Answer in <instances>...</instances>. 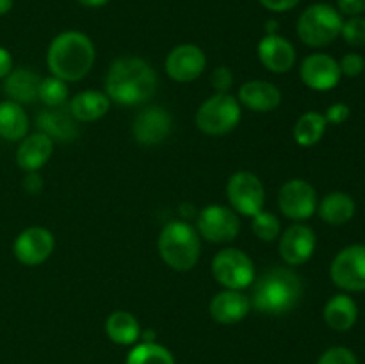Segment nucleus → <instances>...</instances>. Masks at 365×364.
Wrapping results in <instances>:
<instances>
[{
	"label": "nucleus",
	"mask_w": 365,
	"mask_h": 364,
	"mask_svg": "<svg viewBox=\"0 0 365 364\" xmlns=\"http://www.w3.org/2000/svg\"><path fill=\"white\" fill-rule=\"evenodd\" d=\"M157 74L148 61L123 56L113 61L106 75V95L120 106H139L155 95Z\"/></svg>",
	"instance_id": "obj_1"
},
{
	"label": "nucleus",
	"mask_w": 365,
	"mask_h": 364,
	"mask_svg": "<svg viewBox=\"0 0 365 364\" xmlns=\"http://www.w3.org/2000/svg\"><path fill=\"white\" fill-rule=\"evenodd\" d=\"M96 50L89 36L78 31L61 32L46 50V66L53 77L64 82H77L91 71Z\"/></svg>",
	"instance_id": "obj_2"
},
{
	"label": "nucleus",
	"mask_w": 365,
	"mask_h": 364,
	"mask_svg": "<svg viewBox=\"0 0 365 364\" xmlns=\"http://www.w3.org/2000/svg\"><path fill=\"white\" fill-rule=\"evenodd\" d=\"M303 296L302 278L289 268L274 266L253 284L252 302L253 309L262 314H285L294 309Z\"/></svg>",
	"instance_id": "obj_3"
},
{
	"label": "nucleus",
	"mask_w": 365,
	"mask_h": 364,
	"mask_svg": "<svg viewBox=\"0 0 365 364\" xmlns=\"http://www.w3.org/2000/svg\"><path fill=\"white\" fill-rule=\"evenodd\" d=\"M159 253L175 271H189L200 259V234L187 221L175 220L164 225L159 234Z\"/></svg>",
	"instance_id": "obj_4"
},
{
	"label": "nucleus",
	"mask_w": 365,
	"mask_h": 364,
	"mask_svg": "<svg viewBox=\"0 0 365 364\" xmlns=\"http://www.w3.org/2000/svg\"><path fill=\"white\" fill-rule=\"evenodd\" d=\"M344 20H342L339 9H335L330 4H312L307 7L298 18L296 24V32L298 38L305 45L312 49H321L334 43L341 36V29Z\"/></svg>",
	"instance_id": "obj_5"
},
{
	"label": "nucleus",
	"mask_w": 365,
	"mask_h": 364,
	"mask_svg": "<svg viewBox=\"0 0 365 364\" xmlns=\"http://www.w3.org/2000/svg\"><path fill=\"white\" fill-rule=\"evenodd\" d=\"M196 127L207 136H223L234 131L241 121V106L235 96L216 93L196 111Z\"/></svg>",
	"instance_id": "obj_6"
},
{
	"label": "nucleus",
	"mask_w": 365,
	"mask_h": 364,
	"mask_svg": "<svg viewBox=\"0 0 365 364\" xmlns=\"http://www.w3.org/2000/svg\"><path fill=\"white\" fill-rule=\"evenodd\" d=\"M212 275L225 289L241 291L255 280V266L246 252L239 248H225L212 259Z\"/></svg>",
	"instance_id": "obj_7"
},
{
	"label": "nucleus",
	"mask_w": 365,
	"mask_h": 364,
	"mask_svg": "<svg viewBox=\"0 0 365 364\" xmlns=\"http://www.w3.org/2000/svg\"><path fill=\"white\" fill-rule=\"evenodd\" d=\"M227 196L232 209L242 216H255L264 211L266 191L257 175L252 171H237L228 178Z\"/></svg>",
	"instance_id": "obj_8"
},
{
	"label": "nucleus",
	"mask_w": 365,
	"mask_h": 364,
	"mask_svg": "<svg viewBox=\"0 0 365 364\" xmlns=\"http://www.w3.org/2000/svg\"><path fill=\"white\" fill-rule=\"evenodd\" d=\"M330 277L334 284L344 291H365V245L342 248L331 261Z\"/></svg>",
	"instance_id": "obj_9"
},
{
	"label": "nucleus",
	"mask_w": 365,
	"mask_h": 364,
	"mask_svg": "<svg viewBox=\"0 0 365 364\" xmlns=\"http://www.w3.org/2000/svg\"><path fill=\"white\" fill-rule=\"evenodd\" d=\"M196 228H198V234L207 241L230 243L237 238L241 231V221L234 209L214 203L200 211Z\"/></svg>",
	"instance_id": "obj_10"
},
{
	"label": "nucleus",
	"mask_w": 365,
	"mask_h": 364,
	"mask_svg": "<svg viewBox=\"0 0 365 364\" xmlns=\"http://www.w3.org/2000/svg\"><path fill=\"white\" fill-rule=\"evenodd\" d=\"M278 207L289 220H307L317 211L316 189L303 178H291L282 186L278 193Z\"/></svg>",
	"instance_id": "obj_11"
},
{
	"label": "nucleus",
	"mask_w": 365,
	"mask_h": 364,
	"mask_svg": "<svg viewBox=\"0 0 365 364\" xmlns=\"http://www.w3.org/2000/svg\"><path fill=\"white\" fill-rule=\"evenodd\" d=\"M56 248L53 234L45 227H29L14 239V257L25 266H38L45 263Z\"/></svg>",
	"instance_id": "obj_12"
},
{
	"label": "nucleus",
	"mask_w": 365,
	"mask_h": 364,
	"mask_svg": "<svg viewBox=\"0 0 365 364\" xmlns=\"http://www.w3.org/2000/svg\"><path fill=\"white\" fill-rule=\"evenodd\" d=\"M173 128V118L166 109L159 106H152L143 109L135 116L132 125L134 139L143 146H153L163 143Z\"/></svg>",
	"instance_id": "obj_13"
},
{
	"label": "nucleus",
	"mask_w": 365,
	"mask_h": 364,
	"mask_svg": "<svg viewBox=\"0 0 365 364\" xmlns=\"http://www.w3.org/2000/svg\"><path fill=\"white\" fill-rule=\"evenodd\" d=\"M166 74L177 82H192L203 74L207 66V57L200 46L185 43L178 45L168 54Z\"/></svg>",
	"instance_id": "obj_14"
},
{
	"label": "nucleus",
	"mask_w": 365,
	"mask_h": 364,
	"mask_svg": "<svg viewBox=\"0 0 365 364\" xmlns=\"http://www.w3.org/2000/svg\"><path fill=\"white\" fill-rule=\"evenodd\" d=\"M299 77L303 84L316 91H330L341 82L339 63L328 54H310L305 57L299 68Z\"/></svg>",
	"instance_id": "obj_15"
},
{
	"label": "nucleus",
	"mask_w": 365,
	"mask_h": 364,
	"mask_svg": "<svg viewBox=\"0 0 365 364\" xmlns=\"http://www.w3.org/2000/svg\"><path fill=\"white\" fill-rule=\"evenodd\" d=\"M316 250V232L309 225L294 223L285 228L278 243V252L289 266L305 264Z\"/></svg>",
	"instance_id": "obj_16"
},
{
	"label": "nucleus",
	"mask_w": 365,
	"mask_h": 364,
	"mask_svg": "<svg viewBox=\"0 0 365 364\" xmlns=\"http://www.w3.org/2000/svg\"><path fill=\"white\" fill-rule=\"evenodd\" d=\"M259 59L273 74H287L296 63V50L284 36L266 34L259 43Z\"/></svg>",
	"instance_id": "obj_17"
},
{
	"label": "nucleus",
	"mask_w": 365,
	"mask_h": 364,
	"mask_svg": "<svg viewBox=\"0 0 365 364\" xmlns=\"http://www.w3.org/2000/svg\"><path fill=\"white\" fill-rule=\"evenodd\" d=\"M38 131L48 136L52 141L70 143L77 139L78 125L77 120L71 116L70 109L63 107H46L36 116Z\"/></svg>",
	"instance_id": "obj_18"
},
{
	"label": "nucleus",
	"mask_w": 365,
	"mask_h": 364,
	"mask_svg": "<svg viewBox=\"0 0 365 364\" xmlns=\"http://www.w3.org/2000/svg\"><path fill=\"white\" fill-rule=\"evenodd\" d=\"M252 309V302L241 291L225 289L210 300L209 313L214 321L221 325H234L245 320Z\"/></svg>",
	"instance_id": "obj_19"
},
{
	"label": "nucleus",
	"mask_w": 365,
	"mask_h": 364,
	"mask_svg": "<svg viewBox=\"0 0 365 364\" xmlns=\"http://www.w3.org/2000/svg\"><path fill=\"white\" fill-rule=\"evenodd\" d=\"M53 152V141L43 132L21 139L16 150V164L24 171H39L50 161Z\"/></svg>",
	"instance_id": "obj_20"
},
{
	"label": "nucleus",
	"mask_w": 365,
	"mask_h": 364,
	"mask_svg": "<svg viewBox=\"0 0 365 364\" xmlns=\"http://www.w3.org/2000/svg\"><path fill=\"white\" fill-rule=\"evenodd\" d=\"M239 102L255 113H271L282 102L280 89L266 81H248L239 88Z\"/></svg>",
	"instance_id": "obj_21"
},
{
	"label": "nucleus",
	"mask_w": 365,
	"mask_h": 364,
	"mask_svg": "<svg viewBox=\"0 0 365 364\" xmlns=\"http://www.w3.org/2000/svg\"><path fill=\"white\" fill-rule=\"evenodd\" d=\"M41 77L29 68H14L4 79V93L16 103H32L38 98Z\"/></svg>",
	"instance_id": "obj_22"
},
{
	"label": "nucleus",
	"mask_w": 365,
	"mask_h": 364,
	"mask_svg": "<svg viewBox=\"0 0 365 364\" xmlns=\"http://www.w3.org/2000/svg\"><path fill=\"white\" fill-rule=\"evenodd\" d=\"M110 100L106 93L95 91V89H88V91H81L70 100L71 116L77 121H96L103 118L109 111Z\"/></svg>",
	"instance_id": "obj_23"
},
{
	"label": "nucleus",
	"mask_w": 365,
	"mask_h": 364,
	"mask_svg": "<svg viewBox=\"0 0 365 364\" xmlns=\"http://www.w3.org/2000/svg\"><path fill=\"white\" fill-rule=\"evenodd\" d=\"M323 318L330 328L337 332H346L353 328L359 318V307L355 300L348 295H335L327 302Z\"/></svg>",
	"instance_id": "obj_24"
},
{
	"label": "nucleus",
	"mask_w": 365,
	"mask_h": 364,
	"mask_svg": "<svg viewBox=\"0 0 365 364\" xmlns=\"http://www.w3.org/2000/svg\"><path fill=\"white\" fill-rule=\"evenodd\" d=\"M355 200L342 191L328 193L317 206L321 220L330 225H344L355 216Z\"/></svg>",
	"instance_id": "obj_25"
},
{
	"label": "nucleus",
	"mask_w": 365,
	"mask_h": 364,
	"mask_svg": "<svg viewBox=\"0 0 365 364\" xmlns=\"http://www.w3.org/2000/svg\"><path fill=\"white\" fill-rule=\"evenodd\" d=\"M106 334L116 345H134L141 338V325L134 314L127 310H114L106 320Z\"/></svg>",
	"instance_id": "obj_26"
},
{
	"label": "nucleus",
	"mask_w": 365,
	"mask_h": 364,
	"mask_svg": "<svg viewBox=\"0 0 365 364\" xmlns=\"http://www.w3.org/2000/svg\"><path fill=\"white\" fill-rule=\"evenodd\" d=\"M29 132V118L24 107L13 100L0 102V138L20 141Z\"/></svg>",
	"instance_id": "obj_27"
},
{
	"label": "nucleus",
	"mask_w": 365,
	"mask_h": 364,
	"mask_svg": "<svg viewBox=\"0 0 365 364\" xmlns=\"http://www.w3.org/2000/svg\"><path fill=\"white\" fill-rule=\"evenodd\" d=\"M327 125L328 123L324 120V114L316 113V111H309V113L302 114L294 125L296 143L299 146H305V148L317 145L324 136Z\"/></svg>",
	"instance_id": "obj_28"
},
{
	"label": "nucleus",
	"mask_w": 365,
	"mask_h": 364,
	"mask_svg": "<svg viewBox=\"0 0 365 364\" xmlns=\"http://www.w3.org/2000/svg\"><path fill=\"white\" fill-rule=\"evenodd\" d=\"M127 364H175V359L170 350L153 341L134 346L128 353Z\"/></svg>",
	"instance_id": "obj_29"
},
{
	"label": "nucleus",
	"mask_w": 365,
	"mask_h": 364,
	"mask_svg": "<svg viewBox=\"0 0 365 364\" xmlns=\"http://www.w3.org/2000/svg\"><path fill=\"white\" fill-rule=\"evenodd\" d=\"M38 98L46 107H63L68 100V84L61 81V79L53 77V75L41 79L38 89Z\"/></svg>",
	"instance_id": "obj_30"
},
{
	"label": "nucleus",
	"mask_w": 365,
	"mask_h": 364,
	"mask_svg": "<svg viewBox=\"0 0 365 364\" xmlns=\"http://www.w3.org/2000/svg\"><path fill=\"white\" fill-rule=\"evenodd\" d=\"M252 231L260 241H274L280 236V220L273 213L260 211L253 216Z\"/></svg>",
	"instance_id": "obj_31"
},
{
	"label": "nucleus",
	"mask_w": 365,
	"mask_h": 364,
	"mask_svg": "<svg viewBox=\"0 0 365 364\" xmlns=\"http://www.w3.org/2000/svg\"><path fill=\"white\" fill-rule=\"evenodd\" d=\"M341 36L344 41L351 46H364L365 45V18L351 16L342 24Z\"/></svg>",
	"instance_id": "obj_32"
},
{
	"label": "nucleus",
	"mask_w": 365,
	"mask_h": 364,
	"mask_svg": "<svg viewBox=\"0 0 365 364\" xmlns=\"http://www.w3.org/2000/svg\"><path fill=\"white\" fill-rule=\"evenodd\" d=\"M316 364H359L355 353L344 346H334L319 357Z\"/></svg>",
	"instance_id": "obj_33"
},
{
	"label": "nucleus",
	"mask_w": 365,
	"mask_h": 364,
	"mask_svg": "<svg viewBox=\"0 0 365 364\" xmlns=\"http://www.w3.org/2000/svg\"><path fill=\"white\" fill-rule=\"evenodd\" d=\"M342 75H348V77H359L360 74L365 70V59L360 54H346L344 57L339 63Z\"/></svg>",
	"instance_id": "obj_34"
},
{
	"label": "nucleus",
	"mask_w": 365,
	"mask_h": 364,
	"mask_svg": "<svg viewBox=\"0 0 365 364\" xmlns=\"http://www.w3.org/2000/svg\"><path fill=\"white\" fill-rule=\"evenodd\" d=\"M210 82H212L214 89L217 93H227L232 88L234 77H232V71L227 66H217L210 75Z\"/></svg>",
	"instance_id": "obj_35"
},
{
	"label": "nucleus",
	"mask_w": 365,
	"mask_h": 364,
	"mask_svg": "<svg viewBox=\"0 0 365 364\" xmlns=\"http://www.w3.org/2000/svg\"><path fill=\"white\" fill-rule=\"evenodd\" d=\"M348 118H349V107L346 106V103H334V106L328 107L327 114H324L327 123H331V125L344 123Z\"/></svg>",
	"instance_id": "obj_36"
},
{
	"label": "nucleus",
	"mask_w": 365,
	"mask_h": 364,
	"mask_svg": "<svg viewBox=\"0 0 365 364\" xmlns=\"http://www.w3.org/2000/svg\"><path fill=\"white\" fill-rule=\"evenodd\" d=\"M337 7L342 14L360 16L365 13V0H337Z\"/></svg>",
	"instance_id": "obj_37"
},
{
	"label": "nucleus",
	"mask_w": 365,
	"mask_h": 364,
	"mask_svg": "<svg viewBox=\"0 0 365 364\" xmlns=\"http://www.w3.org/2000/svg\"><path fill=\"white\" fill-rule=\"evenodd\" d=\"M267 11L273 13H287V11L294 9L302 0H259Z\"/></svg>",
	"instance_id": "obj_38"
},
{
	"label": "nucleus",
	"mask_w": 365,
	"mask_h": 364,
	"mask_svg": "<svg viewBox=\"0 0 365 364\" xmlns=\"http://www.w3.org/2000/svg\"><path fill=\"white\" fill-rule=\"evenodd\" d=\"M24 189L31 195H38L43 189V178L38 171H29L27 177L24 178Z\"/></svg>",
	"instance_id": "obj_39"
},
{
	"label": "nucleus",
	"mask_w": 365,
	"mask_h": 364,
	"mask_svg": "<svg viewBox=\"0 0 365 364\" xmlns=\"http://www.w3.org/2000/svg\"><path fill=\"white\" fill-rule=\"evenodd\" d=\"M13 70V57L4 46H0V79H6Z\"/></svg>",
	"instance_id": "obj_40"
},
{
	"label": "nucleus",
	"mask_w": 365,
	"mask_h": 364,
	"mask_svg": "<svg viewBox=\"0 0 365 364\" xmlns=\"http://www.w3.org/2000/svg\"><path fill=\"white\" fill-rule=\"evenodd\" d=\"M77 2L84 7H103L109 0H77Z\"/></svg>",
	"instance_id": "obj_41"
},
{
	"label": "nucleus",
	"mask_w": 365,
	"mask_h": 364,
	"mask_svg": "<svg viewBox=\"0 0 365 364\" xmlns=\"http://www.w3.org/2000/svg\"><path fill=\"white\" fill-rule=\"evenodd\" d=\"M13 9V0H0V16L7 14Z\"/></svg>",
	"instance_id": "obj_42"
},
{
	"label": "nucleus",
	"mask_w": 365,
	"mask_h": 364,
	"mask_svg": "<svg viewBox=\"0 0 365 364\" xmlns=\"http://www.w3.org/2000/svg\"><path fill=\"white\" fill-rule=\"evenodd\" d=\"M277 29H278L277 21L274 20L266 21V34H277Z\"/></svg>",
	"instance_id": "obj_43"
}]
</instances>
